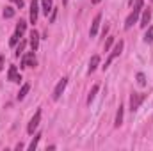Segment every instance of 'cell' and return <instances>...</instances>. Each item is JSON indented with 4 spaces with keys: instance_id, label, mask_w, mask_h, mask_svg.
I'll use <instances>...</instances> for the list:
<instances>
[{
    "instance_id": "277c9868",
    "label": "cell",
    "mask_w": 153,
    "mask_h": 151,
    "mask_svg": "<svg viewBox=\"0 0 153 151\" xmlns=\"http://www.w3.org/2000/svg\"><path fill=\"white\" fill-rule=\"evenodd\" d=\"M36 64H38V61H36L34 50L29 52V53H25V55L22 57V68H30V66H36Z\"/></svg>"
},
{
    "instance_id": "5b68a950",
    "label": "cell",
    "mask_w": 153,
    "mask_h": 151,
    "mask_svg": "<svg viewBox=\"0 0 153 151\" xmlns=\"http://www.w3.org/2000/svg\"><path fill=\"white\" fill-rule=\"evenodd\" d=\"M66 85H68V78L64 76L62 80H59V84H57V85H55V89H53V100H59V98H61V94L64 93Z\"/></svg>"
},
{
    "instance_id": "cb8c5ba5",
    "label": "cell",
    "mask_w": 153,
    "mask_h": 151,
    "mask_svg": "<svg viewBox=\"0 0 153 151\" xmlns=\"http://www.w3.org/2000/svg\"><path fill=\"white\" fill-rule=\"evenodd\" d=\"M112 43H114V38H112V36H111V38H107V41H105V52L112 46Z\"/></svg>"
},
{
    "instance_id": "4fadbf2b",
    "label": "cell",
    "mask_w": 153,
    "mask_h": 151,
    "mask_svg": "<svg viewBox=\"0 0 153 151\" xmlns=\"http://www.w3.org/2000/svg\"><path fill=\"white\" fill-rule=\"evenodd\" d=\"M30 46H32V50H34V52L38 50V46H39V34L36 32V30H32V32H30Z\"/></svg>"
},
{
    "instance_id": "83f0119b",
    "label": "cell",
    "mask_w": 153,
    "mask_h": 151,
    "mask_svg": "<svg viewBox=\"0 0 153 151\" xmlns=\"http://www.w3.org/2000/svg\"><path fill=\"white\" fill-rule=\"evenodd\" d=\"M62 4H68V0H62Z\"/></svg>"
},
{
    "instance_id": "4316f807",
    "label": "cell",
    "mask_w": 153,
    "mask_h": 151,
    "mask_svg": "<svg viewBox=\"0 0 153 151\" xmlns=\"http://www.w3.org/2000/svg\"><path fill=\"white\" fill-rule=\"evenodd\" d=\"M98 2H100V0H93V4H98Z\"/></svg>"
},
{
    "instance_id": "30bf717a",
    "label": "cell",
    "mask_w": 153,
    "mask_h": 151,
    "mask_svg": "<svg viewBox=\"0 0 153 151\" xmlns=\"http://www.w3.org/2000/svg\"><path fill=\"white\" fill-rule=\"evenodd\" d=\"M150 20H152V11H150V9H143L141 27H143V29H146V27H148V23H150Z\"/></svg>"
},
{
    "instance_id": "8fae6325",
    "label": "cell",
    "mask_w": 153,
    "mask_h": 151,
    "mask_svg": "<svg viewBox=\"0 0 153 151\" xmlns=\"http://www.w3.org/2000/svg\"><path fill=\"white\" fill-rule=\"evenodd\" d=\"M98 64H100V57H98V55H93V57H91V61H89V68H87V73H93V71L98 68Z\"/></svg>"
},
{
    "instance_id": "f1b7e54d",
    "label": "cell",
    "mask_w": 153,
    "mask_h": 151,
    "mask_svg": "<svg viewBox=\"0 0 153 151\" xmlns=\"http://www.w3.org/2000/svg\"><path fill=\"white\" fill-rule=\"evenodd\" d=\"M130 4H134V0H130Z\"/></svg>"
},
{
    "instance_id": "9a60e30c",
    "label": "cell",
    "mask_w": 153,
    "mask_h": 151,
    "mask_svg": "<svg viewBox=\"0 0 153 151\" xmlns=\"http://www.w3.org/2000/svg\"><path fill=\"white\" fill-rule=\"evenodd\" d=\"M30 91V85L29 84H23L22 85V89H20V93H18V100H23L25 96H27V93Z\"/></svg>"
},
{
    "instance_id": "ffe728a7",
    "label": "cell",
    "mask_w": 153,
    "mask_h": 151,
    "mask_svg": "<svg viewBox=\"0 0 153 151\" xmlns=\"http://www.w3.org/2000/svg\"><path fill=\"white\" fill-rule=\"evenodd\" d=\"M144 41H146V43H150V44L153 43V27H150V29H148V32L144 34Z\"/></svg>"
},
{
    "instance_id": "5bb4252c",
    "label": "cell",
    "mask_w": 153,
    "mask_h": 151,
    "mask_svg": "<svg viewBox=\"0 0 153 151\" xmlns=\"http://www.w3.org/2000/svg\"><path fill=\"white\" fill-rule=\"evenodd\" d=\"M114 124L119 128L121 124H123V105H119V109H117V112H116V121Z\"/></svg>"
},
{
    "instance_id": "2e32d148",
    "label": "cell",
    "mask_w": 153,
    "mask_h": 151,
    "mask_svg": "<svg viewBox=\"0 0 153 151\" xmlns=\"http://www.w3.org/2000/svg\"><path fill=\"white\" fill-rule=\"evenodd\" d=\"M98 89H100L98 85H93V87H91V91H89V96H87V103H91V101L94 100V96H96V93H98Z\"/></svg>"
},
{
    "instance_id": "ba28073f",
    "label": "cell",
    "mask_w": 153,
    "mask_h": 151,
    "mask_svg": "<svg viewBox=\"0 0 153 151\" xmlns=\"http://www.w3.org/2000/svg\"><path fill=\"white\" fill-rule=\"evenodd\" d=\"M38 13H39V2L38 0H32L30 2V23L38 21Z\"/></svg>"
},
{
    "instance_id": "d6986e66",
    "label": "cell",
    "mask_w": 153,
    "mask_h": 151,
    "mask_svg": "<svg viewBox=\"0 0 153 151\" xmlns=\"http://www.w3.org/2000/svg\"><path fill=\"white\" fill-rule=\"evenodd\" d=\"M23 48H25V41H20V44H16V52H14V55L20 57V55L23 53Z\"/></svg>"
},
{
    "instance_id": "d4e9b609",
    "label": "cell",
    "mask_w": 153,
    "mask_h": 151,
    "mask_svg": "<svg viewBox=\"0 0 153 151\" xmlns=\"http://www.w3.org/2000/svg\"><path fill=\"white\" fill-rule=\"evenodd\" d=\"M4 64H5V57H4V55H0V71L4 70Z\"/></svg>"
},
{
    "instance_id": "6da1fadb",
    "label": "cell",
    "mask_w": 153,
    "mask_h": 151,
    "mask_svg": "<svg viewBox=\"0 0 153 151\" xmlns=\"http://www.w3.org/2000/svg\"><path fill=\"white\" fill-rule=\"evenodd\" d=\"M141 11H143V0H135V5H134V9H132V13L128 14L126 21H125V29H132V25L137 21V18H139Z\"/></svg>"
},
{
    "instance_id": "44dd1931",
    "label": "cell",
    "mask_w": 153,
    "mask_h": 151,
    "mask_svg": "<svg viewBox=\"0 0 153 151\" xmlns=\"http://www.w3.org/2000/svg\"><path fill=\"white\" fill-rule=\"evenodd\" d=\"M39 139H41V133H39V135H36V137L32 139V142L29 144V150H36V148H38V144H39Z\"/></svg>"
},
{
    "instance_id": "9c48e42d",
    "label": "cell",
    "mask_w": 153,
    "mask_h": 151,
    "mask_svg": "<svg viewBox=\"0 0 153 151\" xmlns=\"http://www.w3.org/2000/svg\"><path fill=\"white\" fill-rule=\"evenodd\" d=\"M7 78H9L11 82H16V84H20L22 76H20V73H18L16 66H9V71H7Z\"/></svg>"
},
{
    "instance_id": "3957f363",
    "label": "cell",
    "mask_w": 153,
    "mask_h": 151,
    "mask_svg": "<svg viewBox=\"0 0 153 151\" xmlns=\"http://www.w3.org/2000/svg\"><path fill=\"white\" fill-rule=\"evenodd\" d=\"M144 98H146V96H144L143 93H134V94L130 96V110L135 112V110L141 107V103L144 101Z\"/></svg>"
},
{
    "instance_id": "603a6c76",
    "label": "cell",
    "mask_w": 153,
    "mask_h": 151,
    "mask_svg": "<svg viewBox=\"0 0 153 151\" xmlns=\"http://www.w3.org/2000/svg\"><path fill=\"white\" fill-rule=\"evenodd\" d=\"M137 82H139V85H146V75L144 73H137Z\"/></svg>"
},
{
    "instance_id": "8992f818",
    "label": "cell",
    "mask_w": 153,
    "mask_h": 151,
    "mask_svg": "<svg viewBox=\"0 0 153 151\" xmlns=\"http://www.w3.org/2000/svg\"><path fill=\"white\" fill-rule=\"evenodd\" d=\"M39 121H41V110H38V112L34 114V117L30 119V123H29V126H27V132H29L30 135L34 133V130L39 126Z\"/></svg>"
},
{
    "instance_id": "e0dca14e",
    "label": "cell",
    "mask_w": 153,
    "mask_h": 151,
    "mask_svg": "<svg viewBox=\"0 0 153 151\" xmlns=\"http://www.w3.org/2000/svg\"><path fill=\"white\" fill-rule=\"evenodd\" d=\"M20 38H22V34H20V32H14V34L11 36V39H9V44H11V46H16L18 41H20Z\"/></svg>"
},
{
    "instance_id": "ac0fdd59",
    "label": "cell",
    "mask_w": 153,
    "mask_h": 151,
    "mask_svg": "<svg viewBox=\"0 0 153 151\" xmlns=\"http://www.w3.org/2000/svg\"><path fill=\"white\" fill-rule=\"evenodd\" d=\"M25 29H27V23H25L23 20H20V21H18V25H16V32L23 34V32H25Z\"/></svg>"
},
{
    "instance_id": "52a82bcc",
    "label": "cell",
    "mask_w": 153,
    "mask_h": 151,
    "mask_svg": "<svg viewBox=\"0 0 153 151\" xmlns=\"http://www.w3.org/2000/svg\"><path fill=\"white\" fill-rule=\"evenodd\" d=\"M100 21H102V14L98 13V14L94 16V20H93V23H91V30H89V36H91V38H94V36L98 34V27H100Z\"/></svg>"
},
{
    "instance_id": "7a4b0ae2",
    "label": "cell",
    "mask_w": 153,
    "mask_h": 151,
    "mask_svg": "<svg viewBox=\"0 0 153 151\" xmlns=\"http://www.w3.org/2000/svg\"><path fill=\"white\" fill-rule=\"evenodd\" d=\"M123 44H125V43H123L121 39H119V41H117V43L114 44V48H112V52H111V55H109V59H107V61H105V64L102 66L103 70H107V68L111 66V62H112V61H114L116 57H117V55L121 53V50H123Z\"/></svg>"
},
{
    "instance_id": "484cf974",
    "label": "cell",
    "mask_w": 153,
    "mask_h": 151,
    "mask_svg": "<svg viewBox=\"0 0 153 151\" xmlns=\"http://www.w3.org/2000/svg\"><path fill=\"white\" fill-rule=\"evenodd\" d=\"M11 2H14V4H16V5H18L20 9L23 7V0H11Z\"/></svg>"
},
{
    "instance_id": "7c38bea8",
    "label": "cell",
    "mask_w": 153,
    "mask_h": 151,
    "mask_svg": "<svg viewBox=\"0 0 153 151\" xmlns=\"http://www.w3.org/2000/svg\"><path fill=\"white\" fill-rule=\"evenodd\" d=\"M41 5H43V13L48 16V13L53 11V0H41Z\"/></svg>"
},
{
    "instance_id": "7402d4cb",
    "label": "cell",
    "mask_w": 153,
    "mask_h": 151,
    "mask_svg": "<svg viewBox=\"0 0 153 151\" xmlns=\"http://www.w3.org/2000/svg\"><path fill=\"white\" fill-rule=\"evenodd\" d=\"M14 16V9L13 7H5L4 9V18H13Z\"/></svg>"
}]
</instances>
